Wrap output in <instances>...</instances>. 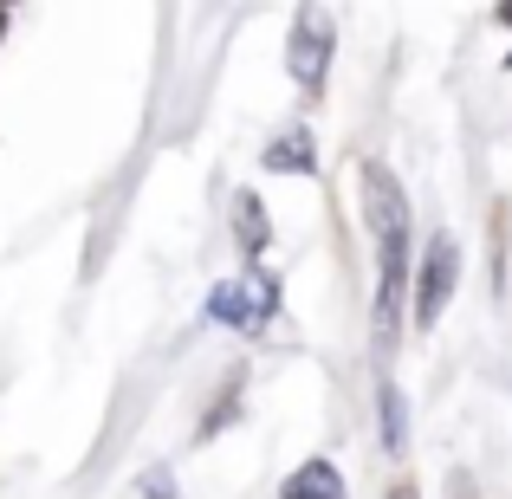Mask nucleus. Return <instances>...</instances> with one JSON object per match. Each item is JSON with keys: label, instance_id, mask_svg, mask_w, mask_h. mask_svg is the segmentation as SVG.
<instances>
[{"label": "nucleus", "instance_id": "nucleus-1", "mask_svg": "<svg viewBox=\"0 0 512 499\" xmlns=\"http://www.w3.org/2000/svg\"><path fill=\"white\" fill-rule=\"evenodd\" d=\"M201 318H208V325H221V331L260 337L279 318V279L266 273L260 260H247V273H240V279H214V286H208Z\"/></svg>", "mask_w": 512, "mask_h": 499}, {"label": "nucleus", "instance_id": "nucleus-2", "mask_svg": "<svg viewBox=\"0 0 512 499\" xmlns=\"http://www.w3.org/2000/svg\"><path fill=\"white\" fill-rule=\"evenodd\" d=\"M331 52H338V20H331V7L299 0V7H292V33H286V72L305 98H325Z\"/></svg>", "mask_w": 512, "mask_h": 499}, {"label": "nucleus", "instance_id": "nucleus-3", "mask_svg": "<svg viewBox=\"0 0 512 499\" xmlns=\"http://www.w3.org/2000/svg\"><path fill=\"white\" fill-rule=\"evenodd\" d=\"M454 292H461V240H454V234H428L422 260H415V273H409V312H415V325L428 331L441 312H448Z\"/></svg>", "mask_w": 512, "mask_h": 499}, {"label": "nucleus", "instance_id": "nucleus-4", "mask_svg": "<svg viewBox=\"0 0 512 499\" xmlns=\"http://www.w3.org/2000/svg\"><path fill=\"white\" fill-rule=\"evenodd\" d=\"M357 195H363V227H370V240L409 227V195H402V182L389 175V163H357Z\"/></svg>", "mask_w": 512, "mask_h": 499}, {"label": "nucleus", "instance_id": "nucleus-5", "mask_svg": "<svg viewBox=\"0 0 512 499\" xmlns=\"http://www.w3.org/2000/svg\"><path fill=\"white\" fill-rule=\"evenodd\" d=\"M266 169L273 175H318V137H312V124H286L279 137H266Z\"/></svg>", "mask_w": 512, "mask_h": 499}, {"label": "nucleus", "instance_id": "nucleus-6", "mask_svg": "<svg viewBox=\"0 0 512 499\" xmlns=\"http://www.w3.org/2000/svg\"><path fill=\"white\" fill-rule=\"evenodd\" d=\"M234 247H240V260H266V247H273V221H266L253 188L234 195Z\"/></svg>", "mask_w": 512, "mask_h": 499}, {"label": "nucleus", "instance_id": "nucleus-7", "mask_svg": "<svg viewBox=\"0 0 512 499\" xmlns=\"http://www.w3.org/2000/svg\"><path fill=\"white\" fill-rule=\"evenodd\" d=\"M279 499H350L344 487V474L318 454V461H305V467H292L286 474V487H279Z\"/></svg>", "mask_w": 512, "mask_h": 499}, {"label": "nucleus", "instance_id": "nucleus-8", "mask_svg": "<svg viewBox=\"0 0 512 499\" xmlns=\"http://www.w3.org/2000/svg\"><path fill=\"white\" fill-rule=\"evenodd\" d=\"M376 415H383V448L402 454V448H409V396H402L389 376L376 383Z\"/></svg>", "mask_w": 512, "mask_h": 499}, {"label": "nucleus", "instance_id": "nucleus-9", "mask_svg": "<svg viewBox=\"0 0 512 499\" xmlns=\"http://www.w3.org/2000/svg\"><path fill=\"white\" fill-rule=\"evenodd\" d=\"M143 499H182V493H175V474H169V467H150V474H143Z\"/></svg>", "mask_w": 512, "mask_h": 499}, {"label": "nucleus", "instance_id": "nucleus-10", "mask_svg": "<svg viewBox=\"0 0 512 499\" xmlns=\"http://www.w3.org/2000/svg\"><path fill=\"white\" fill-rule=\"evenodd\" d=\"M493 20H500L506 33H512V0H500V7H493Z\"/></svg>", "mask_w": 512, "mask_h": 499}, {"label": "nucleus", "instance_id": "nucleus-11", "mask_svg": "<svg viewBox=\"0 0 512 499\" xmlns=\"http://www.w3.org/2000/svg\"><path fill=\"white\" fill-rule=\"evenodd\" d=\"M389 499H415V487H409V480H402V487H396V493H389Z\"/></svg>", "mask_w": 512, "mask_h": 499}, {"label": "nucleus", "instance_id": "nucleus-12", "mask_svg": "<svg viewBox=\"0 0 512 499\" xmlns=\"http://www.w3.org/2000/svg\"><path fill=\"white\" fill-rule=\"evenodd\" d=\"M506 72H512V52H506Z\"/></svg>", "mask_w": 512, "mask_h": 499}, {"label": "nucleus", "instance_id": "nucleus-13", "mask_svg": "<svg viewBox=\"0 0 512 499\" xmlns=\"http://www.w3.org/2000/svg\"><path fill=\"white\" fill-rule=\"evenodd\" d=\"M0 7H13V0H0Z\"/></svg>", "mask_w": 512, "mask_h": 499}, {"label": "nucleus", "instance_id": "nucleus-14", "mask_svg": "<svg viewBox=\"0 0 512 499\" xmlns=\"http://www.w3.org/2000/svg\"><path fill=\"white\" fill-rule=\"evenodd\" d=\"M461 499H467V487H461Z\"/></svg>", "mask_w": 512, "mask_h": 499}]
</instances>
